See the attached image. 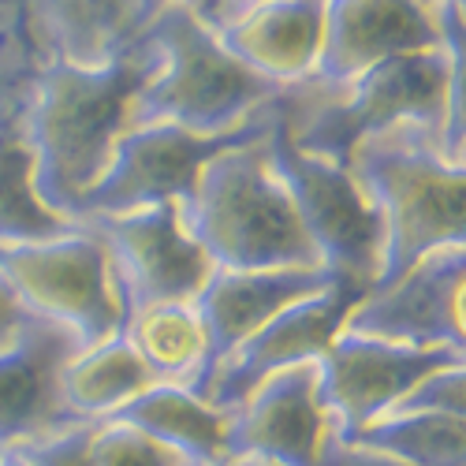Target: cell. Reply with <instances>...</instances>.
<instances>
[{
    "mask_svg": "<svg viewBox=\"0 0 466 466\" xmlns=\"http://www.w3.org/2000/svg\"><path fill=\"white\" fill-rule=\"evenodd\" d=\"M90 466H187V462L120 421H101L94 425L90 437Z\"/></svg>",
    "mask_w": 466,
    "mask_h": 466,
    "instance_id": "d4e9b609",
    "label": "cell"
},
{
    "mask_svg": "<svg viewBox=\"0 0 466 466\" xmlns=\"http://www.w3.org/2000/svg\"><path fill=\"white\" fill-rule=\"evenodd\" d=\"M157 53L146 37L127 42L101 64L42 60L15 131L34 161V194L56 217L79 224L83 198L101 179L112 142L149 83Z\"/></svg>",
    "mask_w": 466,
    "mask_h": 466,
    "instance_id": "6da1fadb",
    "label": "cell"
},
{
    "mask_svg": "<svg viewBox=\"0 0 466 466\" xmlns=\"http://www.w3.org/2000/svg\"><path fill=\"white\" fill-rule=\"evenodd\" d=\"M425 5H433V8H437V5H466V0H425Z\"/></svg>",
    "mask_w": 466,
    "mask_h": 466,
    "instance_id": "836d02e7",
    "label": "cell"
},
{
    "mask_svg": "<svg viewBox=\"0 0 466 466\" xmlns=\"http://www.w3.org/2000/svg\"><path fill=\"white\" fill-rule=\"evenodd\" d=\"M336 273L329 268H213L202 291L190 299V309L198 314L206 332V373L194 388L202 396L209 373L220 359H228L236 347L254 336L268 318H277L284 306L329 288Z\"/></svg>",
    "mask_w": 466,
    "mask_h": 466,
    "instance_id": "2e32d148",
    "label": "cell"
},
{
    "mask_svg": "<svg viewBox=\"0 0 466 466\" xmlns=\"http://www.w3.org/2000/svg\"><path fill=\"white\" fill-rule=\"evenodd\" d=\"M280 120L295 149L332 165L377 135L418 127L433 135L448 161L466 165L462 149V60L441 49L384 60L336 90H288Z\"/></svg>",
    "mask_w": 466,
    "mask_h": 466,
    "instance_id": "7a4b0ae2",
    "label": "cell"
},
{
    "mask_svg": "<svg viewBox=\"0 0 466 466\" xmlns=\"http://www.w3.org/2000/svg\"><path fill=\"white\" fill-rule=\"evenodd\" d=\"M79 224L56 217L34 194V161L15 124L0 127V243H37L67 236Z\"/></svg>",
    "mask_w": 466,
    "mask_h": 466,
    "instance_id": "603a6c76",
    "label": "cell"
},
{
    "mask_svg": "<svg viewBox=\"0 0 466 466\" xmlns=\"http://www.w3.org/2000/svg\"><path fill=\"white\" fill-rule=\"evenodd\" d=\"M37 64L23 0H0V124L19 120Z\"/></svg>",
    "mask_w": 466,
    "mask_h": 466,
    "instance_id": "cb8c5ba5",
    "label": "cell"
},
{
    "mask_svg": "<svg viewBox=\"0 0 466 466\" xmlns=\"http://www.w3.org/2000/svg\"><path fill=\"white\" fill-rule=\"evenodd\" d=\"M75 351L79 339L67 329L34 314L12 343L0 347V451L79 425L60 396V373Z\"/></svg>",
    "mask_w": 466,
    "mask_h": 466,
    "instance_id": "5bb4252c",
    "label": "cell"
},
{
    "mask_svg": "<svg viewBox=\"0 0 466 466\" xmlns=\"http://www.w3.org/2000/svg\"><path fill=\"white\" fill-rule=\"evenodd\" d=\"M366 291L370 288L336 277L329 288L284 306L277 318H268L228 359L217 362V370L202 388V400L231 414L265 377L318 362Z\"/></svg>",
    "mask_w": 466,
    "mask_h": 466,
    "instance_id": "8fae6325",
    "label": "cell"
},
{
    "mask_svg": "<svg viewBox=\"0 0 466 466\" xmlns=\"http://www.w3.org/2000/svg\"><path fill=\"white\" fill-rule=\"evenodd\" d=\"M224 466H228V462H224Z\"/></svg>",
    "mask_w": 466,
    "mask_h": 466,
    "instance_id": "d590c367",
    "label": "cell"
},
{
    "mask_svg": "<svg viewBox=\"0 0 466 466\" xmlns=\"http://www.w3.org/2000/svg\"><path fill=\"white\" fill-rule=\"evenodd\" d=\"M388 414H466V362L425 373Z\"/></svg>",
    "mask_w": 466,
    "mask_h": 466,
    "instance_id": "484cf974",
    "label": "cell"
},
{
    "mask_svg": "<svg viewBox=\"0 0 466 466\" xmlns=\"http://www.w3.org/2000/svg\"><path fill=\"white\" fill-rule=\"evenodd\" d=\"M0 280L26 314L67 329L79 347L101 343L124 325L105 247L83 224L56 239L0 243Z\"/></svg>",
    "mask_w": 466,
    "mask_h": 466,
    "instance_id": "52a82bcc",
    "label": "cell"
},
{
    "mask_svg": "<svg viewBox=\"0 0 466 466\" xmlns=\"http://www.w3.org/2000/svg\"><path fill=\"white\" fill-rule=\"evenodd\" d=\"M220 46L277 90H299L314 79L325 30V0H268L209 23Z\"/></svg>",
    "mask_w": 466,
    "mask_h": 466,
    "instance_id": "e0dca14e",
    "label": "cell"
},
{
    "mask_svg": "<svg viewBox=\"0 0 466 466\" xmlns=\"http://www.w3.org/2000/svg\"><path fill=\"white\" fill-rule=\"evenodd\" d=\"M329 433L318 400V366H295L265 377L228 418V462L265 459L277 466H309Z\"/></svg>",
    "mask_w": 466,
    "mask_h": 466,
    "instance_id": "9a60e30c",
    "label": "cell"
},
{
    "mask_svg": "<svg viewBox=\"0 0 466 466\" xmlns=\"http://www.w3.org/2000/svg\"><path fill=\"white\" fill-rule=\"evenodd\" d=\"M26 318H30V314L19 306V299L8 291L5 280H0V347L15 339V332L26 325Z\"/></svg>",
    "mask_w": 466,
    "mask_h": 466,
    "instance_id": "f1b7e54d",
    "label": "cell"
},
{
    "mask_svg": "<svg viewBox=\"0 0 466 466\" xmlns=\"http://www.w3.org/2000/svg\"><path fill=\"white\" fill-rule=\"evenodd\" d=\"M466 247H444L414 261L392 284L366 291L347 314L343 329L414 351L466 355L462 332Z\"/></svg>",
    "mask_w": 466,
    "mask_h": 466,
    "instance_id": "30bf717a",
    "label": "cell"
},
{
    "mask_svg": "<svg viewBox=\"0 0 466 466\" xmlns=\"http://www.w3.org/2000/svg\"><path fill=\"white\" fill-rule=\"evenodd\" d=\"M309 466H407V462H396V459H388L380 451H370L362 444H351V441H343V437H336L329 430L325 441H321L318 459L309 462Z\"/></svg>",
    "mask_w": 466,
    "mask_h": 466,
    "instance_id": "83f0119b",
    "label": "cell"
},
{
    "mask_svg": "<svg viewBox=\"0 0 466 466\" xmlns=\"http://www.w3.org/2000/svg\"><path fill=\"white\" fill-rule=\"evenodd\" d=\"M120 336L157 384L198 388L206 373V332L190 302H157L124 318Z\"/></svg>",
    "mask_w": 466,
    "mask_h": 466,
    "instance_id": "44dd1931",
    "label": "cell"
},
{
    "mask_svg": "<svg viewBox=\"0 0 466 466\" xmlns=\"http://www.w3.org/2000/svg\"><path fill=\"white\" fill-rule=\"evenodd\" d=\"M265 149H268V165H273V172L288 190L309 247L318 254V265L343 280L373 288L380 273L384 236L366 190L359 187L351 168L295 149L284 131L280 108L273 127H268Z\"/></svg>",
    "mask_w": 466,
    "mask_h": 466,
    "instance_id": "8992f818",
    "label": "cell"
},
{
    "mask_svg": "<svg viewBox=\"0 0 466 466\" xmlns=\"http://www.w3.org/2000/svg\"><path fill=\"white\" fill-rule=\"evenodd\" d=\"M168 5H194V0H127V15H131V37H138V30L157 15L165 12Z\"/></svg>",
    "mask_w": 466,
    "mask_h": 466,
    "instance_id": "4dcf8cb0",
    "label": "cell"
},
{
    "mask_svg": "<svg viewBox=\"0 0 466 466\" xmlns=\"http://www.w3.org/2000/svg\"><path fill=\"white\" fill-rule=\"evenodd\" d=\"M343 441L407 466H466V414H384Z\"/></svg>",
    "mask_w": 466,
    "mask_h": 466,
    "instance_id": "7402d4cb",
    "label": "cell"
},
{
    "mask_svg": "<svg viewBox=\"0 0 466 466\" xmlns=\"http://www.w3.org/2000/svg\"><path fill=\"white\" fill-rule=\"evenodd\" d=\"M265 138L231 146L198 172L179 217L213 268H321L291 209Z\"/></svg>",
    "mask_w": 466,
    "mask_h": 466,
    "instance_id": "3957f363",
    "label": "cell"
},
{
    "mask_svg": "<svg viewBox=\"0 0 466 466\" xmlns=\"http://www.w3.org/2000/svg\"><path fill=\"white\" fill-rule=\"evenodd\" d=\"M228 410L194 396L183 384H149L108 421L161 444L187 466H224L228 462Z\"/></svg>",
    "mask_w": 466,
    "mask_h": 466,
    "instance_id": "ac0fdd59",
    "label": "cell"
},
{
    "mask_svg": "<svg viewBox=\"0 0 466 466\" xmlns=\"http://www.w3.org/2000/svg\"><path fill=\"white\" fill-rule=\"evenodd\" d=\"M466 362L455 351H414L339 329L318 366V400L336 437H351L362 425L392 410L410 388L441 366Z\"/></svg>",
    "mask_w": 466,
    "mask_h": 466,
    "instance_id": "7c38bea8",
    "label": "cell"
},
{
    "mask_svg": "<svg viewBox=\"0 0 466 466\" xmlns=\"http://www.w3.org/2000/svg\"><path fill=\"white\" fill-rule=\"evenodd\" d=\"M90 437L94 425H71V430L23 444L15 451L26 459V466H90Z\"/></svg>",
    "mask_w": 466,
    "mask_h": 466,
    "instance_id": "4316f807",
    "label": "cell"
},
{
    "mask_svg": "<svg viewBox=\"0 0 466 466\" xmlns=\"http://www.w3.org/2000/svg\"><path fill=\"white\" fill-rule=\"evenodd\" d=\"M0 466H26V459L19 451H0Z\"/></svg>",
    "mask_w": 466,
    "mask_h": 466,
    "instance_id": "1f68e13d",
    "label": "cell"
},
{
    "mask_svg": "<svg viewBox=\"0 0 466 466\" xmlns=\"http://www.w3.org/2000/svg\"><path fill=\"white\" fill-rule=\"evenodd\" d=\"M105 247L124 318L157 302H190L213 273V261L187 236L179 206H146L79 220Z\"/></svg>",
    "mask_w": 466,
    "mask_h": 466,
    "instance_id": "9c48e42d",
    "label": "cell"
},
{
    "mask_svg": "<svg viewBox=\"0 0 466 466\" xmlns=\"http://www.w3.org/2000/svg\"><path fill=\"white\" fill-rule=\"evenodd\" d=\"M254 5H268V0H194V12L206 23H217V19H228L243 8H254Z\"/></svg>",
    "mask_w": 466,
    "mask_h": 466,
    "instance_id": "f546056e",
    "label": "cell"
},
{
    "mask_svg": "<svg viewBox=\"0 0 466 466\" xmlns=\"http://www.w3.org/2000/svg\"><path fill=\"white\" fill-rule=\"evenodd\" d=\"M228 466H277V462H265V459H231Z\"/></svg>",
    "mask_w": 466,
    "mask_h": 466,
    "instance_id": "d6a6232c",
    "label": "cell"
},
{
    "mask_svg": "<svg viewBox=\"0 0 466 466\" xmlns=\"http://www.w3.org/2000/svg\"><path fill=\"white\" fill-rule=\"evenodd\" d=\"M347 168L366 190L384 236L373 288L392 284L433 250L466 247V165L448 161L433 135L400 127L366 138Z\"/></svg>",
    "mask_w": 466,
    "mask_h": 466,
    "instance_id": "277c9868",
    "label": "cell"
},
{
    "mask_svg": "<svg viewBox=\"0 0 466 466\" xmlns=\"http://www.w3.org/2000/svg\"><path fill=\"white\" fill-rule=\"evenodd\" d=\"M430 49H441V37L425 0H325L321 56L306 86L336 90L384 60Z\"/></svg>",
    "mask_w": 466,
    "mask_h": 466,
    "instance_id": "4fadbf2b",
    "label": "cell"
},
{
    "mask_svg": "<svg viewBox=\"0 0 466 466\" xmlns=\"http://www.w3.org/2000/svg\"><path fill=\"white\" fill-rule=\"evenodd\" d=\"M149 384H157L142 366V359L131 351V343L116 332L101 343L79 347L64 373H60V396L79 425H101L124 403H131Z\"/></svg>",
    "mask_w": 466,
    "mask_h": 466,
    "instance_id": "ffe728a7",
    "label": "cell"
},
{
    "mask_svg": "<svg viewBox=\"0 0 466 466\" xmlns=\"http://www.w3.org/2000/svg\"><path fill=\"white\" fill-rule=\"evenodd\" d=\"M138 37L153 46L157 67L127 112L131 124H176L194 135H228L277 105L284 90L231 56L194 5H168Z\"/></svg>",
    "mask_w": 466,
    "mask_h": 466,
    "instance_id": "5b68a950",
    "label": "cell"
},
{
    "mask_svg": "<svg viewBox=\"0 0 466 466\" xmlns=\"http://www.w3.org/2000/svg\"><path fill=\"white\" fill-rule=\"evenodd\" d=\"M0 127H5V124H0Z\"/></svg>",
    "mask_w": 466,
    "mask_h": 466,
    "instance_id": "e575fe53",
    "label": "cell"
},
{
    "mask_svg": "<svg viewBox=\"0 0 466 466\" xmlns=\"http://www.w3.org/2000/svg\"><path fill=\"white\" fill-rule=\"evenodd\" d=\"M277 105L258 112L254 120L228 135H194L176 124H131L112 142V157L101 179L83 198L79 220L105 217V213H131L146 206H168L183 202L194 187L198 172L217 157V153L261 138L277 120Z\"/></svg>",
    "mask_w": 466,
    "mask_h": 466,
    "instance_id": "ba28073f",
    "label": "cell"
},
{
    "mask_svg": "<svg viewBox=\"0 0 466 466\" xmlns=\"http://www.w3.org/2000/svg\"><path fill=\"white\" fill-rule=\"evenodd\" d=\"M37 60L101 64L131 37L127 0H23Z\"/></svg>",
    "mask_w": 466,
    "mask_h": 466,
    "instance_id": "d6986e66",
    "label": "cell"
}]
</instances>
